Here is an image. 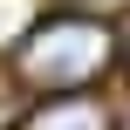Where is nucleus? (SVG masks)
Returning <instances> with one entry per match:
<instances>
[{
  "instance_id": "nucleus-1",
  "label": "nucleus",
  "mask_w": 130,
  "mask_h": 130,
  "mask_svg": "<svg viewBox=\"0 0 130 130\" xmlns=\"http://www.w3.org/2000/svg\"><path fill=\"white\" fill-rule=\"evenodd\" d=\"M103 62H110V27H103V21H82V14L34 21L27 41H21V75H27L34 89H75V82H89Z\"/></svg>"
},
{
  "instance_id": "nucleus-2",
  "label": "nucleus",
  "mask_w": 130,
  "mask_h": 130,
  "mask_svg": "<svg viewBox=\"0 0 130 130\" xmlns=\"http://www.w3.org/2000/svg\"><path fill=\"white\" fill-rule=\"evenodd\" d=\"M21 130H110V123H103V103H89V96H55V103H41Z\"/></svg>"
},
{
  "instance_id": "nucleus-3",
  "label": "nucleus",
  "mask_w": 130,
  "mask_h": 130,
  "mask_svg": "<svg viewBox=\"0 0 130 130\" xmlns=\"http://www.w3.org/2000/svg\"><path fill=\"white\" fill-rule=\"evenodd\" d=\"M34 27V0H0V48H14Z\"/></svg>"
}]
</instances>
